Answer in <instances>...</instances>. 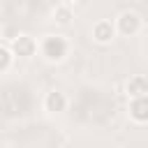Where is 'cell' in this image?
Here are the masks:
<instances>
[{"instance_id": "5b68a950", "label": "cell", "mask_w": 148, "mask_h": 148, "mask_svg": "<svg viewBox=\"0 0 148 148\" xmlns=\"http://www.w3.org/2000/svg\"><path fill=\"white\" fill-rule=\"evenodd\" d=\"M127 116H130V120L136 123V125H148V95L130 99V104H127Z\"/></svg>"}, {"instance_id": "8992f818", "label": "cell", "mask_w": 148, "mask_h": 148, "mask_svg": "<svg viewBox=\"0 0 148 148\" xmlns=\"http://www.w3.org/2000/svg\"><path fill=\"white\" fill-rule=\"evenodd\" d=\"M42 106L49 113H62V111H67L69 99H67V95L62 90H49L44 95V99H42Z\"/></svg>"}, {"instance_id": "ba28073f", "label": "cell", "mask_w": 148, "mask_h": 148, "mask_svg": "<svg viewBox=\"0 0 148 148\" xmlns=\"http://www.w3.org/2000/svg\"><path fill=\"white\" fill-rule=\"evenodd\" d=\"M51 16H53V23L60 25V28H69L74 23V9L67 7V5H56Z\"/></svg>"}, {"instance_id": "7a4b0ae2", "label": "cell", "mask_w": 148, "mask_h": 148, "mask_svg": "<svg viewBox=\"0 0 148 148\" xmlns=\"http://www.w3.org/2000/svg\"><path fill=\"white\" fill-rule=\"evenodd\" d=\"M113 25H116V32L123 35V37H134L141 32L143 28V18L139 16V12L134 9H123L116 18H113Z\"/></svg>"}, {"instance_id": "30bf717a", "label": "cell", "mask_w": 148, "mask_h": 148, "mask_svg": "<svg viewBox=\"0 0 148 148\" xmlns=\"http://www.w3.org/2000/svg\"><path fill=\"white\" fill-rule=\"evenodd\" d=\"M79 0H58V5H67V7H72V5H76Z\"/></svg>"}, {"instance_id": "3957f363", "label": "cell", "mask_w": 148, "mask_h": 148, "mask_svg": "<svg viewBox=\"0 0 148 148\" xmlns=\"http://www.w3.org/2000/svg\"><path fill=\"white\" fill-rule=\"evenodd\" d=\"M14 58H23V60H30L37 56V39L28 32H18L12 37V44H9Z\"/></svg>"}, {"instance_id": "8fae6325", "label": "cell", "mask_w": 148, "mask_h": 148, "mask_svg": "<svg viewBox=\"0 0 148 148\" xmlns=\"http://www.w3.org/2000/svg\"><path fill=\"white\" fill-rule=\"evenodd\" d=\"M111 148H120V146H111Z\"/></svg>"}, {"instance_id": "277c9868", "label": "cell", "mask_w": 148, "mask_h": 148, "mask_svg": "<svg viewBox=\"0 0 148 148\" xmlns=\"http://www.w3.org/2000/svg\"><path fill=\"white\" fill-rule=\"evenodd\" d=\"M116 25H113V21H109V18H99V21H95L92 23V28H90V37H92V42L95 44H99V46H106V44H111L113 39H116Z\"/></svg>"}, {"instance_id": "6da1fadb", "label": "cell", "mask_w": 148, "mask_h": 148, "mask_svg": "<svg viewBox=\"0 0 148 148\" xmlns=\"http://www.w3.org/2000/svg\"><path fill=\"white\" fill-rule=\"evenodd\" d=\"M69 51H72V42L60 32H49L37 42V53L49 65H58V62L67 60Z\"/></svg>"}, {"instance_id": "52a82bcc", "label": "cell", "mask_w": 148, "mask_h": 148, "mask_svg": "<svg viewBox=\"0 0 148 148\" xmlns=\"http://www.w3.org/2000/svg\"><path fill=\"white\" fill-rule=\"evenodd\" d=\"M125 95H127V99L148 95V76L146 74H132L125 81Z\"/></svg>"}, {"instance_id": "9c48e42d", "label": "cell", "mask_w": 148, "mask_h": 148, "mask_svg": "<svg viewBox=\"0 0 148 148\" xmlns=\"http://www.w3.org/2000/svg\"><path fill=\"white\" fill-rule=\"evenodd\" d=\"M12 62H14V53H12V49L5 46V44H0V74L9 72Z\"/></svg>"}]
</instances>
